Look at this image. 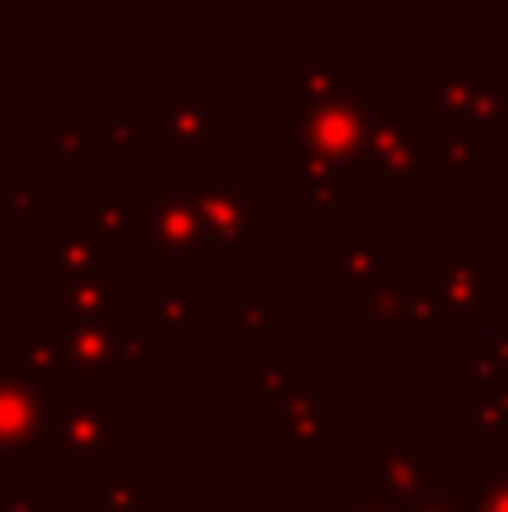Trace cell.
<instances>
[{"label":"cell","instance_id":"30","mask_svg":"<svg viewBox=\"0 0 508 512\" xmlns=\"http://www.w3.org/2000/svg\"><path fill=\"white\" fill-rule=\"evenodd\" d=\"M36 153H41V162H81L77 122H41L36 126Z\"/></svg>","mask_w":508,"mask_h":512},{"label":"cell","instance_id":"21","mask_svg":"<svg viewBox=\"0 0 508 512\" xmlns=\"http://www.w3.org/2000/svg\"><path fill=\"white\" fill-rule=\"evenodd\" d=\"M351 81L347 59H288L284 63V108H311Z\"/></svg>","mask_w":508,"mask_h":512},{"label":"cell","instance_id":"42","mask_svg":"<svg viewBox=\"0 0 508 512\" xmlns=\"http://www.w3.org/2000/svg\"><path fill=\"white\" fill-rule=\"evenodd\" d=\"M63 512H99V508H63Z\"/></svg>","mask_w":508,"mask_h":512},{"label":"cell","instance_id":"13","mask_svg":"<svg viewBox=\"0 0 508 512\" xmlns=\"http://www.w3.org/2000/svg\"><path fill=\"white\" fill-rule=\"evenodd\" d=\"M77 230L90 234V239H99V243H108V248H117V252H126V248L140 252V243H144V207L131 203L117 180H104L99 194L86 198V203L77 207Z\"/></svg>","mask_w":508,"mask_h":512},{"label":"cell","instance_id":"10","mask_svg":"<svg viewBox=\"0 0 508 512\" xmlns=\"http://www.w3.org/2000/svg\"><path fill=\"white\" fill-rule=\"evenodd\" d=\"M63 364L95 396L122 387V324H59Z\"/></svg>","mask_w":508,"mask_h":512},{"label":"cell","instance_id":"1","mask_svg":"<svg viewBox=\"0 0 508 512\" xmlns=\"http://www.w3.org/2000/svg\"><path fill=\"white\" fill-rule=\"evenodd\" d=\"M432 176L428 131L410 117L405 99H369L365 131L342 162L347 185H423Z\"/></svg>","mask_w":508,"mask_h":512},{"label":"cell","instance_id":"24","mask_svg":"<svg viewBox=\"0 0 508 512\" xmlns=\"http://www.w3.org/2000/svg\"><path fill=\"white\" fill-rule=\"evenodd\" d=\"M23 378L32 382H50L63 378L68 364H63V342H59V324H23L18 328V364ZM72 378V373H68Z\"/></svg>","mask_w":508,"mask_h":512},{"label":"cell","instance_id":"25","mask_svg":"<svg viewBox=\"0 0 508 512\" xmlns=\"http://www.w3.org/2000/svg\"><path fill=\"white\" fill-rule=\"evenodd\" d=\"M221 319H225L230 328H239V333H243V346H248V351H261V346H266V328H279V324H284L288 310L275 306V301L266 297V288H261V283H248V288H243V297L230 301V306L221 310Z\"/></svg>","mask_w":508,"mask_h":512},{"label":"cell","instance_id":"12","mask_svg":"<svg viewBox=\"0 0 508 512\" xmlns=\"http://www.w3.org/2000/svg\"><path fill=\"white\" fill-rule=\"evenodd\" d=\"M261 418H266L270 432H279L284 445H293V450H320V445L329 441V432H342V427L351 423L347 409L329 405L315 382L302 391V396H293L288 405L270 409V414H261Z\"/></svg>","mask_w":508,"mask_h":512},{"label":"cell","instance_id":"5","mask_svg":"<svg viewBox=\"0 0 508 512\" xmlns=\"http://www.w3.org/2000/svg\"><path fill=\"white\" fill-rule=\"evenodd\" d=\"M162 162H207V149L225 140V104L207 95L203 81H162L158 99Z\"/></svg>","mask_w":508,"mask_h":512},{"label":"cell","instance_id":"18","mask_svg":"<svg viewBox=\"0 0 508 512\" xmlns=\"http://www.w3.org/2000/svg\"><path fill=\"white\" fill-rule=\"evenodd\" d=\"M144 104L126 99L113 122H77L81 162H140L144 158Z\"/></svg>","mask_w":508,"mask_h":512},{"label":"cell","instance_id":"2","mask_svg":"<svg viewBox=\"0 0 508 512\" xmlns=\"http://www.w3.org/2000/svg\"><path fill=\"white\" fill-rule=\"evenodd\" d=\"M99 405L95 391H86L77 378H50L32 382L18 369H0V450L23 454V450H54L59 441V423L72 409Z\"/></svg>","mask_w":508,"mask_h":512},{"label":"cell","instance_id":"29","mask_svg":"<svg viewBox=\"0 0 508 512\" xmlns=\"http://www.w3.org/2000/svg\"><path fill=\"white\" fill-rule=\"evenodd\" d=\"M338 162H324L320 153H311L306 144H297V140H288L284 144V180L288 185H315V180H324V176H338Z\"/></svg>","mask_w":508,"mask_h":512},{"label":"cell","instance_id":"39","mask_svg":"<svg viewBox=\"0 0 508 512\" xmlns=\"http://www.w3.org/2000/svg\"><path fill=\"white\" fill-rule=\"evenodd\" d=\"M0 512H41V490H14L0 499Z\"/></svg>","mask_w":508,"mask_h":512},{"label":"cell","instance_id":"23","mask_svg":"<svg viewBox=\"0 0 508 512\" xmlns=\"http://www.w3.org/2000/svg\"><path fill=\"white\" fill-rule=\"evenodd\" d=\"M468 445L473 450H508V382L468 391Z\"/></svg>","mask_w":508,"mask_h":512},{"label":"cell","instance_id":"26","mask_svg":"<svg viewBox=\"0 0 508 512\" xmlns=\"http://www.w3.org/2000/svg\"><path fill=\"white\" fill-rule=\"evenodd\" d=\"M459 126H464V131H473L477 140H486L491 149H495V144H504L508 140V81H500V77L486 81V86L468 99Z\"/></svg>","mask_w":508,"mask_h":512},{"label":"cell","instance_id":"32","mask_svg":"<svg viewBox=\"0 0 508 512\" xmlns=\"http://www.w3.org/2000/svg\"><path fill=\"white\" fill-rule=\"evenodd\" d=\"M32 216H41V185L18 180V185H9L5 198H0V225H23V221H32Z\"/></svg>","mask_w":508,"mask_h":512},{"label":"cell","instance_id":"36","mask_svg":"<svg viewBox=\"0 0 508 512\" xmlns=\"http://www.w3.org/2000/svg\"><path fill=\"white\" fill-rule=\"evenodd\" d=\"M329 512H401V504L360 486V490H347V495H342V504H338V508H329Z\"/></svg>","mask_w":508,"mask_h":512},{"label":"cell","instance_id":"28","mask_svg":"<svg viewBox=\"0 0 508 512\" xmlns=\"http://www.w3.org/2000/svg\"><path fill=\"white\" fill-rule=\"evenodd\" d=\"M99 512H144V477L135 468L99 472Z\"/></svg>","mask_w":508,"mask_h":512},{"label":"cell","instance_id":"20","mask_svg":"<svg viewBox=\"0 0 508 512\" xmlns=\"http://www.w3.org/2000/svg\"><path fill=\"white\" fill-rule=\"evenodd\" d=\"M423 131H428V158H432V167L446 171L450 185H468L473 167L491 162V144L477 140V135L464 131V126H428V122H423Z\"/></svg>","mask_w":508,"mask_h":512},{"label":"cell","instance_id":"16","mask_svg":"<svg viewBox=\"0 0 508 512\" xmlns=\"http://www.w3.org/2000/svg\"><path fill=\"white\" fill-rule=\"evenodd\" d=\"M432 81V104H428V126H459L468 99L491 81V63L486 59H432L428 63Z\"/></svg>","mask_w":508,"mask_h":512},{"label":"cell","instance_id":"27","mask_svg":"<svg viewBox=\"0 0 508 512\" xmlns=\"http://www.w3.org/2000/svg\"><path fill=\"white\" fill-rule=\"evenodd\" d=\"M302 221L311 230H347V180L338 176H324L315 185H306V198H302Z\"/></svg>","mask_w":508,"mask_h":512},{"label":"cell","instance_id":"15","mask_svg":"<svg viewBox=\"0 0 508 512\" xmlns=\"http://www.w3.org/2000/svg\"><path fill=\"white\" fill-rule=\"evenodd\" d=\"M311 387V373L297 360H288V351L279 342L261 346L257 360L243 369V405L257 409V414H270V409L288 405L293 396Z\"/></svg>","mask_w":508,"mask_h":512},{"label":"cell","instance_id":"4","mask_svg":"<svg viewBox=\"0 0 508 512\" xmlns=\"http://www.w3.org/2000/svg\"><path fill=\"white\" fill-rule=\"evenodd\" d=\"M180 198L194 207L207 239L216 248L248 261L252 248L266 243V189L261 180H234V185H180Z\"/></svg>","mask_w":508,"mask_h":512},{"label":"cell","instance_id":"19","mask_svg":"<svg viewBox=\"0 0 508 512\" xmlns=\"http://www.w3.org/2000/svg\"><path fill=\"white\" fill-rule=\"evenodd\" d=\"M378 270H383V252H378L374 234H369L365 225H347L342 239L324 248V283H333V288H342V292L374 279Z\"/></svg>","mask_w":508,"mask_h":512},{"label":"cell","instance_id":"41","mask_svg":"<svg viewBox=\"0 0 508 512\" xmlns=\"http://www.w3.org/2000/svg\"><path fill=\"white\" fill-rule=\"evenodd\" d=\"M18 459H23V454H9V450H0V472H18Z\"/></svg>","mask_w":508,"mask_h":512},{"label":"cell","instance_id":"9","mask_svg":"<svg viewBox=\"0 0 508 512\" xmlns=\"http://www.w3.org/2000/svg\"><path fill=\"white\" fill-rule=\"evenodd\" d=\"M63 472H108L122 468V409L117 405H86L72 409L59 423V441H54Z\"/></svg>","mask_w":508,"mask_h":512},{"label":"cell","instance_id":"33","mask_svg":"<svg viewBox=\"0 0 508 512\" xmlns=\"http://www.w3.org/2000/svg\"><path fill=\"white\" fill-rule=\"evenodd\" d=\"M162 355L167 351H162L140 324H122V364L126 369H158Z\"/></svg>","mask_w":508,"mask_h":512},{"label":"cell","instance_id":"38","mask_svg":"<svg viewBox=\"0 0 508 512\" xmlns=\"http://www.w3.org/2000/svg\"><path fill=\"white\" fill-rule=\"evenodd\" d=\"M234 180H248L243 162H203V185H234Z\"/></svg>","mask_w":508,"mask_h":512},{"label":"cell","instance_id":"11","mask_svg":"<svg viewBox=\"0 0 508 512\" xmlns=\"http://www.w3.org/2000/svg\"><path fill=\"white\" fill-rule=\"evenodd\" d=\"M207 324V292L198 283H149L140 288V328L162 346L185 342L189 328Z\"/></svg>","mask_w":508,"mask_h":512},{"label":"cell","instance_id":"40","mask_svg":"<svg viewBox=\"0 0 508 512\" xmlns=\"http://www.w3.org/2000/svg\"><path fill=\"white\" fill-rule=\"evenodd\" d=\"M491 351H495V360H500L504 369H508V328H500V333L491 337Z\"/></svg>","mask_w":508,"mask_h":512},{"label":"cell","instance_id":"43","mask_svg":"<svg viewBox=\"0 0 508 512\" xmlns=\"http://www.w3.org/2000/svg\"><path fill=\"white\" fill-rule=\"evenodd\" d=\"M504 328H508V324H504Z\"/></svg>","mask_w":508,"mask_h":512},{"label":"cell","instance_id":"35","mask_svg":"<svg viewBox=\"0 0 508 512\" xmlns=\"http://www.w3.org/2000/svg\"><path fill=\"white\" fill-rule=\"evenodd\" d=\"M468 382H473V387H504L508 382V369L495 360L491 346H473V351H468Z\"/></svg>","mask_w":508,"mask_h":512},{"label":"cell","instance_id":"14","mask_svg":"<svg viewBox=\"0 0 508 512\" xmlns=\"http://www.w3.org/2000/svg\"><path fill=\"white\" fill-rule=\"evenodd\" d=\"M405 292H410V270L405 265H387L374 279L356 283L342 292V319L347 328H401V310H405Z\"/></svg>","mask_w":508,"mask_h":512},{"label":"cell","instance_id":"3","mask_svg":"<svg viewBox=\"0 0 508 512\" xmlns=\"http://www.w3.org/2000/svg\"><path fill=\"white\" fill-rule=\"evenodd\" d=\"M140 207H144V243L140 261L162 265V261H185V265H243V256L216 248L207 239L203 221L194 216V207L180 198V189H167L158 180L140 185Z\"/></svg>","mask_w":508,"mask_h":512},{"label":"cell","instance_id":"8","mask_svg":"<svg viewBox=\"0 0 508 512\" xmlns=\"http://www.w3.org/2000/svg\"><path fill=\"white\" fill-rule=\"evenodd\" d=\"M36 279L45 288H63L72 279L122 283V252L68 225H41L36 230Z\"/></svg>","mask_w":508,"mask_h":512},{"label":"cell","instance_id":"22","mask_svg":"<svg viewBox=\"0 0 508 512\" xmlns=\"http://www.w3.org/2000/svg\"><path fill=\"white\" fill-rule=\"evenodd\" d=\"M59 324H122L117 283L72 279L59 288Z\"/></svg>","mask_w":508,"mask_h":512},{"label":"cell","instance_id":"6","mask_svg":"<svg viewBox=\"0 0 508 512\" xmlns=\"http://www.w3.org/2000/svg\"><path fill=\"white\" fill-rule=\"evenodd\" d=\"M365 113H369V81L351 77L342 90H333L329 99L311 108H284L288 117V140L306 144L311 153H320L324 162H347L356 149L360 131H365Z\"/></svg>","mask_w":508,"mask_h":512},{"label":"cell","instance_id":"31","mask_svg":"<svg viewBox=\"0 0 508 512\" xmlns=\"http://www.w3.org/2000/svg\"><path fill=\"white\" fill-rule=\"evenodd\" d=\"M464 512H508V472L491 477V472L473 468V477H468V508Z\"/></svg>","mask_w":508,"mask_h":512},{"label":"cell","instance_id":"17","mask_svg":"<svg viewBox=\"0 0 508 512\" xmlns=\"http://www.w3.org/2000/svg\"><path fill=\"white\" fill-rule=\"evenodd\" d=\"M365 490L396 499V504H410L423 490V468H419V454L410 450V432L405 427H392L387 445L365 450Z\"/></svg>","mask_w":508,"mask_h":512},{"label":"cell","instance_id":"37","mask_svg":"<svg viewBox=\"0 0 508 512\" xmlns=\"http://www.w3.org/2000/svg\"><path fill=\"white\" fill-rule=\"evenodd\" d=\"M18 167H23V149L14 140H0V198L9 185H18Z\"/></svg>","mask_w":508,"mask_h":512},{"label":"cell","instance_id":"34","mask_svg":"<svg viewBox=\"0 0 508 512\" xmlns=\"http://www.w3.org/2000/svg\"><path fill=\"white\" fill-rule=\"evenodd\" d=\"M401 324H410V328H432V324H441L437 297L428 292V283H410V292H405V310H401Z\"/></svg>","mask_w":508,"mask_h":512},{"label":"cell","instance_id":"7","mask_svg":"<svg viewBox=\"0 0 508 512\" xmlns=\"http://www.w3.org/2000/svg\"><path fill=\"white\" fill-rule=\"evenodd\" d=\"M486 243H455L437 265H428V292L437 297L441 324L450 328H482L491 324V288H486Z\"/></svg>","mask_w":508,"mask_h":512}]
</instances>
